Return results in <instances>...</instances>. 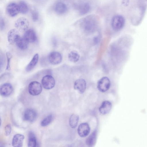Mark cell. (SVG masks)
Instances as JSON below:
<instances>
[{
    "label": "cell",
    "mask_w": 147,
    "mask_h": 147,
    "mask_svg": "<svg viewBox=\"0 0 147 147\" xmlns=\"http://www.w3.org/2000/svg\"><path fill=\"white\" fill-rule=\"evenodd\" d=\"M98 20L96 16L93 15H89L81 19L79 21L80 25L85 31L91 32L96 28L98 24Z\"/></svg>",
    "instance_id": "obj_1"
},
{
    "label": "cell",
    "mask_w": 147,
    "mask_h": 147,
    "mask_svg": "<svg viewBox=\"0 0 147 147\" xmlns=\"http://www.w3.org/2000/svg\"><path fill=\"white\" fill-rule=\"evenodd\" d=\"M20 13L22 14L26 13L28 11V7L24 1H20L18 4Z\"/></svg>",
    "instance_id": "obj_24"
},
{
    "label": "cell",
    "mask_w": 147,
    "mask_h": 147,
    "mask_svg": "<svg viewBox=\"0 0 147 147\" xmlns=\"http://www.w3.org/2000/svg\"><path fill=\"white\" fill-rule=\"evenodd\" d=\"M11 127L10 124L7 125L5 127V131L6 136H8L10 135L11 131Z\"/></svg>",
    "instance_id": "obj_29"
},
{
    "label": "cell",
    "mask_w": 147,
    "mask_h": 147,
    "mask_svg": "<svg viewBox=\"0 0 147 147\" xmlns=\"http://www.w3.org/2000/svg\"><path fill=\"white\" fill-rule=\"evenodd\" d=\"M67 7L63 2H59L57 3L54 7L55 11L57 14H63L67 11Z\"/></svg>",
    "instance_id": "obj_17"
},
{
    "label": "cell",
    "mask_w": 147,
    "mask_h": 147,
    "mask_svg": "<svg viewBox=\"0 0 147 147\" xmlns=\"http://www.w3.org/2000/svg\"><path fill=\"white\" fill-rule=\"evenodd\" d=\"M23 37L28 42L30 43L35 42L37 39L35 31L32 29H27L25 31Z\"/></svg>",
    "instance_id": "obj_14"
},
{
    "label": "cell",
    "mask_w": 147,
    "mask_h": 147,
    "mask_svg": "<svg viewBox=\"0 0 147 147\" xmlns=\"http://www.w3.org/2000/svg\"><path fill=\"white\" fill-rule=\"evenodd\" d=\"M53 119V117L52 115H48L42 121L41 125L44 127L48 125L51 122Z\"/></svg>",
    "instance_id": "obj_26"
},
{
    "label": "cell",
    "mask_w": 147,
    "mask_h": 147,
    "mask_svg": "<svg viewBox=\"0 0 147 147\" xmlns=\"http://www.w3.org/2000/svg\"><path fill=\"white\" fill-rule=\"evenodd\" d=\"M112 108V105L111 102L108 100H105L102 102L99 110L101 114L105 115L109 112Z\"/></svg>",
    "instance_id": "obj_15"
},
{
    "label": "cell",
    "mask_w": 147,
    "mask_h": 147,
    "mask_svg": "<svg viewBox=\"0 0 147 147\" xmlns=\"http://www.w3.org/2000/svg\"><path fill=\"white\" fill-rule=\"evenodd\" d=\"M90 131V127L89 124L86 123H81L79 126L78 133L81 137H85L89 134Z\"/></svg>",
    "instance_id": "obj_9"
},
{
    "label": "cell",
    "mask_w": 147,
    "mask_h": 147,
    "mask_svg": "<svg viewBox=\"0 0 147 147\" xmlns=\"http://www.w3.org/2000/svg\"><path fill=\"white\" fill-rule=\"evenodd\" d=\"M20 37V34L18 31L16 29L11 30L7 34L8 40L10 44L15 43Z\"/></svg>",
    "instance_id": "obj_12"
},
{
    "label": "cell",
    "mask_w": 147,
    "mask_h": 147,
    "mask_svg": "<svg viewBox=\"0 0 147 147\" xmlns=\"http://www.w3.org/2000/svg\"><path fill=\"white\" fill-rule=\"evenodd\" d=\"M36 116L37 113L35 110L32 109H28L24 113V118L26 121L32 122L36 119Z\"/></svg>",
    "instance_id": "obj_13"
},
{
    "label": "cell",
    "mask_w": 147,
    "mask_h": 147,
    "mask_svg": "<svg viewBox=\"0 0 147 147\" xmlns=\"http://www.w3.org/2000/svg\"><path fill=\"white\" fill-rule=\"evenodd\" d=\"M6 11L11 17L16 16L20 12L18 4L14 2L9 3L6 7Z\"/></svg>",
    "instance_id": "obj_7"
},
{
    "label": "cell",
    "mask_w": 147,
    "mask_h": 147,
    "mask_svg": "<svg viewBox=\"0 0 147 147\" xmlns=\"http://www.w3.org/2000/svg\"><path fill=\"white\" fill-rule=\"evenodd\" d=\"M31 17L32 19L34 22H36L39 19V14L36 10H33L31 12Z\"/></svg>",
    "instance_id": "obj_28"
},
{
    "label": "cell",
    "mask_w": 147,
    "mask_h": 147,
    "mask_svg": "<svg viewBox=\"0 0 147 147\" xmlns=\"http://www.w3.org/2000/svg\"><path fill=\"white\" fill-rule=\"evenodd\" d=\"M79 119V116L76 114H73L70 116L69 119V124L72 128H76L78 124Z\"/></svg>",
    "instance_id": "obj_23"
},
{
    "label": "cell",
    "mask_w": 147,
    "mask_h": 147,
    "mask_svg": "<svg viewBox=\"0 0 147 147\" xmlns=\"http://www.w3.org/2000/svg\"><path fill=\"white\" fill-rule=\"evenodd\" d=\"M49 62L53 65H57L60 63L62 60L61 54L57 51H53L49 53L48 56Z\"/></svg>",
    "instance_id": "obj_8"
},
{
    "label": "cell",
    "mask_w": 147,
    "mask_h": 147,
    "mask_svg": "<svg viewBox=\"0 0 147 147\" xmlns=\"http://www.w3.org/2000/svg\"><path fill=\"white\" fill-rule=\"evenodd\" d=\"M80 57V55L78 52L74 51H71L68 55V58L69 60L74 63L77 62Z\"/></svg>",
    "instance_id": "obj_25"
},
{
    "label": "cell",
    "mask_w": 147,
    "mask_h": 147,
    "mask_svg": "<svg viewBox=\"0 0 147 147\" xmlns=\"http://www.w3.org/2000/svg\"><path fill=\"white\" fill-rule=\"evenodd\" d=\"M5 26V22L4 18H1L0 20V30H3Z\"/></svg>",
    "instance_id": "obj_30"
},
{
    "label": "cell",
    "mask_w": 147,
    "mask_h": 147,
    "mask_svg": "<svg viewBox=\"0 0 147 147\" xmlns=\"http://www.w3.org/2000/svg\"><path fill=\"white\" fill-rule=\"evenodd\" d=\"M125 22V19L123 16L117 15L112 18L111 25L113 30L118 31L122 29L124 26Z\"/></svg>",
    "instance_id": "obj_2"
},
{
    "label": "cell",
    "mask_w": 147,
    "mask_h": 147,
    "mask_svg": "<svg viewBox=\"0 0 147 147\" xmlns=\"http://www.w3.org/2000/svg\"><path fill=\"white\" fill-rule=\"evenodd\" d=\"M29 22L26 18L20 17L16 21L15 26L18 30L23 32L25 31L29 26Z\"/></svg>",
    "instance_id": "obj_4"
},
{
    "label": "cell",
    "mask_w": 147,
    "mask_h": 147,
    "mask_svg": "<svg viewBox=\"0 0 147 147\" xmlns=\"http://www.w3.org/2000/svg\"><path fill=\"white\" fill-rule=\"evenodd\" d=\"M36 145V140L34 134L30 131L28 135V146L29 147H35Z\"/></svg>",
    "instance_id": "obj_22"
},
{
    "label": "cell",
    "mask_w": 147,
    "mask_h": 147,
    "mask_svg": "<svg viewBox=\"0 0 147 147\" xmlns=\"http://www.w3.org/2000/svg\"><path fill=\"white\" fill-rule=\"evenodd\" d=\"M24 138V137L23 135L19 134L15 135L12 139V146L15 147H21L22 146Z\"/></svg>",
    "instance_id": "obj_16"
},
{
    "label": "cell",
    "mask_w": 147,
    "mask_h": 147,
    "mask_svg": "<svg viewBox=\"0 0 147 147\" xmlns=\"http://www.w3.org/2000/svg\"><path fill=\"white\" fill-rule=\"evenodd\" d=\"M4 58L2 55H0V70L3 68L4 64Z\"/></svg>",
    "instance_id": "obj_31"
},
{
    "label": "cell",
    "mask_w": 147,
    "mask_h": 147,
    "mask_svg": "<svg viewBox=\"0 0 147 147\" xmlns=\"http://www.w3.org/2000/svg\"><path fill=\"white\" fill-rule=\"evenodd\" d=\"M15 43L19 49L22 50H25L28 48L29 42L23 37L20 36Z\"/></svg>",
    "instance_id": "obj_18"
},
{
    "label": "cell",
    "mask_w": 147,
    "mask_h": 147,
    "mask_svg": "<svg viewBox=\"0 0 147 147\" xmlns=\"http://www.w3.org/2000/svg\"><path fill=\"white\" fill-rule=\"evenodd\" d=\"M91 9V7L89 4L85 3L82 4L80 6L78 11L80 15H83L88 13Z\"/></svg>",
    "instance_id": "obj_21"
},
{
    "label": "cell",
    "mask_w": 147,
    "mask_h": 147,
    "mask_svg": "<svg viewBox=\"0 0 147 147\" xmlns=\"http://www.w3.org/2000/svg\"><path fill=\"white\" fill-rule=\"evenodd\" d=\"M13 91V87L10 83H5L0 86V94L3 96L6 97L9 96Z\"/></svg>",
    "instance_id": "obj_10"
},
{
    "label": "cell",
    "mask_w": 147,
    "mask_h": 147,
    "mask_svg": "<svg viewBox=\"0 0 147 147\" xmlns=\"http://www.w3.org/2000/svg\"><path fill=\"white\" fill-rule=\"evenodd\" d=\"M39 55L38 54H35L30 62L26 68V71L29 72L32 70L35 66L38 60Z\"/></svg>",
    "instance_id": "obj_20"
},
{
    "label": "cell",
    "mask_w": 147,
    "mask_h": 147,
    "mask_svg": "<svg viewBox=\"0 0 147 147\" xmlns=\"http://www.w3.org/2000/svg\"><path fill=\"white\" fill-rule=\"evenodd\" d=\"M6 55L7 59V64L6 67V69L9 70L10 69V62L12 57L11 53L9 52H7Z\"/></svg>",
    "instance_id": "obj_27"
},
{
    "label": "cell",
    "mask_w": 147,
    "mask_h": 147,
    "mask_svg": "<svg viewBox=\"0 0 147 147\" xmlns=\"http://www.w3.org/2000/svg\"><path fill=\"white\" fill-rule=\"evenodd\" d=\"M97 131L94 130L86 139V144L88 146H92L95 144L96 139Z\"/></svg>",
    "instance_id": "obj_19"
},
{
    "label": "cell",
    "mask_w": 147,
    "mask_h": 147,
    "mask_svg": "<svg viewBox=\"0 0 147 147\" xmlns=\"http://www.w3.org/2000/svg\"><path fill=\"white\" fill-rule=\"evenodd\" d=\"M41 84L45 89L49 90L54 87L55 82L54 78L52 76L47 75L42 78L41 80Z\"/></svg>",
    "instance_id": "obj_6"
},
{
    "label": "cell",
    "mask_w": 147,
    "mask_h": 147,
    "mask_svg": "<svg viewBox=\"0 0 147 147\" xmlns=\"http://www.w3.org/2000/svg\"><path fill=\"white\" fill-rule=\"evenodd\" d=\"M42 90L41 85L37 81L32 82L29 85L28 90L29 93L31 95H38L41 93Z\"/></svg>",
    "instance_id": "obj_3"
},
{
    "label": "cell",
    "mask_w": 147,
    "mask_h": 147,
    "mask_svg": "<svg viewBox=\"0 0 147 147\" xmlns=\"http://www.w3.org/2000/svg\"><path fill=\"white\" fill-rule=\"evenodd\" d=\"M129 0H122V4L125 7H127L129 5Z\"/></svg>",
    "instance_id": "obj_32"
},
{
    "label": "cell",
    "mask_w": 147,
    "mask_h": 147,
    "mask_svg": "<svg viewBox=\"0 0 147 147\" xmlns=\"http://www.w3.org/2000/svg\"><path fill=\"white\" fill-rule=\"evenodd\" d=\"M86 83L85 80L81 78L77 80L74 82V88L80 94H82L85 91Z\"/></svg>",
    "instance_id": "obj_11"
},
{
    "label": "cell",
    "mask_w": 147,
    "mask_h": 147,
    "mask_svg": "<svg viewBox=\"0 0 147 147\" xmlns=\"http://www.w3.org/2000/svg\"><path fill=\"white\" fill-rule=\"evenodd\" d=\"M1 118L0 117V126L1 125Z\"/></svg>",
    "instance_id": "obj_33"
},
{
    "label": "cell",
    "mask_w": 147,
    "mask_h": 147,
    "mask_svg": "<svg viewBox=\"0 0 147 147\" xmlns=\"http://www.w3.org/2000/svg\"><path fill=\"white\" fill-rule=\"evenodd\" d=\"M111 82L109 78L107 77H104L98 81L97 87L98 90L101 92H104L110 88Z\"/></svg>",
    "instance_id": "obj_5"
}]
</instances>
